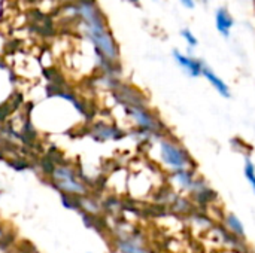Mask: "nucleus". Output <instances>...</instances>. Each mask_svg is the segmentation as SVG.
Returning a JSON list of instances; mask_svg holds the SVG:
<instances>
[{
  "mask_svg": "<svg viewBox=\"0 0 255 253\" xmlns=\"http://www.w3.org/2000/svg\"><path fill=\"white\" fill-rule=\"evenodd\" d=\"M158 149L163 164L169 167L173 173L181 170H188L190 166H193L190 154L175 140L163 139L158 145Z\"/></svg>",
  "mask_w": 255,
  "mask_h": 253,
  "instance_id": "nucleus-1",
  "label": "nucleus"
},
{
  "mask_svg": "<svg viewBox=\"0 0 255 253\" xmlns=\"http://www.w3.org/2000/svg\"><path fill=\"white\" fill-rule=\"evenodd\" d=\"M54 183L57 185L58 189L67 192L69 195L85 194L84 185L78 182V179L73 176L72 170L67 167H57L54 170Z\"/></svg>",
  "mask_w": 255,
  "mask_h": 253,
  "instance_id": "nucleus-2",
  "label": "nucleus"
},
{
  "mask_svg": "<svg viewBox=\"0 0 255 253\" xmlns=\"http://www.w3.org/2000/svg\"><path fill=\"white\" fill-rule=\"evenodd\" d=\"M172 55H173V60L176 61V64L181 67V70L185 75H188L190 78H199V76H202L205 63L200 58L193 57L191 54H184L179 49H175L172 52Z\"/></svg>",
  "mask_w": 255,
  "mask_h": 253,
  "instance_id": "nucleus-3",
  "label": "nucleus"
},
{
  "mask_svg": "<svg viewBox=\"0 0 255 253\" xmlns=\"http://www.w3.org/2000/svg\"><path fill=\"white\" fill-rule=\"evenodd\" d=\"M128 113L133 116V119L136 121V124L145 130L149 131H157L158 130V122L157 119L143 107V106H127Z\"/></svg>",
  "mask_w": 255,
  "mask_h": 253,
  "instance_id": "nucleus-4",
  "label": "nucleus"
},
{
  "mask_svg": "<svg viewBox=\"0 0 255 253\" xmlns=\"http://www.w3.org/2000/svg\"><path fill=\"white\" fill-rule=\"evenodd\" d=\"M215 27L217 31L223 36V37H230L232 36V30L235 27V18L233 15L229 12L227 7L221 6L215 10Z\"/></svg>",
  "mask_w": 255,
  "mask_h": 253,
  "instance_id": "nucleus-5",
  "label": "nucleus"
},
{
  "mask_svg": "<svg viewBox=\"0 0 255 253\" xmlns=\"http://www.w3.org/2000/svg\"><path fill=\"white\" fill-rule=\"evenodd\" d=\"M202 76L209 82V85L221 95V97H224V98H230V95H232V91H230V86L227 85V82L221 78V76H218L208 64H205V67H203V72H202Z\"/></svg>",
  "mask_w": 255,
  "mask_h": 253,
  "instance_id": "nucleus-6",
  "label": "nucleus"
},
{
  "mask_svg": "<svg viewBox=\"0 0 255 253\" xmlns=\"http://www.w3.org/2000/svg\"><path fill=\"white\" fill-rule=\"evenodd\" d=\"M173 177H175V182L181 186V189L184 191H193L197 185V180L196 177L193 176V173L188 170H181V171H175L173 173Z\"/></svg>",
  "mask_w": 255,
  "mask_h": 253,
  "instance_id": "nucleus-7",
  "label": "nucleus"
},
{
  "mask_svg": "<svg viewBox=\"0 0 255 253\" xmlns=\"http://www.w3.org/2000/svg\"><path fill=\"white\" fill-rule=\"evenodd\" d=\"M226 227L229 228V231H230L233 236H236V237H239V239H244V237H245V227H244L242 221H241L236 215L229 213V215L226 216Z\"/></svg>",
  "mask_w": 255,
  "mask_h": 253,
  "instance_id": "nucleus-8",
  "label": "nucleus"
},
{
  "mask_svg": "<svg viewBox=\"0 0 255 253\" xmlns=\"http://www.w3.org/2000/svg\"><path fill=\"white\" fill-rule=\"evenodd\" d=\"M244 176L255 194V164L254 161L248 157L245 158V164H244Z\"/></svg>",
  "mask_w": 255,
  "mask_h": 253,
  "instance_id": "nucleus-9",
  "label": "nucleus"
},
{
  "mask_svg": "<svg viewBox=\"0 0 255 253\" xmlns=\"http://www.w3.org/2000/svg\"><path fill=\"white\" fill-rule=\"evenodd\" d=\"M118 248L121 249L123 253H146L133 240H123L118 243Z\"/></svg>",
  "mask_w": 255,
  "mask_h": 253,
  "instance_id": "nucleus-10",
  "label": "nucleus"
},
{
  "mask_svg": "<svg viewBox=\"0 0 255 253\" xmlns=\"http://www.w3.org/2000/svg\"><path fill=\"white\" fill-rule=\"evenodd\" d=\"M181 37L184 39V42L187 43V46H188L190 49L197 48L199 39H197V36H196L190 28H182V30H181Z\"/></svg>",
  "mask_w": 255,
  "mask_h": 253,
  "instance_id": "nucleus-11",
  "label": "nucleus"
},
{
  "mask_svg": "<svg viewBox=\"0 0 255 253\" xmlns=\"http://www.w3.org/2000/svg\"><path fill=\"white\" fill-rule=\"evenodd\" d=\"M181 1V4L184 6V7H187V9H194V6H196V1L194 0H179Z\"/></svg>",
  "mask_w": 255,
  "mask_h": 253,
  "instance_id": "nucleus-12",
  "label": "nucleus"
},
{
  "mask_svg": "<svg viewBox=\"0 0 255 253\" xmlns=\"http://www.w3.org/2000/svg\"><path fill=\"white\" fill-rule=\"evenodd\" d=\"M126 1H128L130 4H134V6H139L140 4V0H126Z\"/></svg>",
  "mask_w": 255,
  "mask_h": 253,
  "instance_id": "nucleus-13",
  "label": "nucleus"
},
{
  "mask_svg": "<svg viewBox=\"0 0 255 253\" xmlns=\"http://www.w3.org/2000/svg\"><path fill=\"white\" fill-rule=\"evenodd\" d=\"M196 3H200V4H208L209 3V0H194Z\"/></svg>",
  "mask_w": 255,
  "mask_h": 253,
  "instance_id": "nucleus-14",
  "label": "nucleus"
},
{
  "mask_svg": "<svg viewBox=\"0 0 255 253\" xmlns=\"http://www.w3.org/2000/svg\"><path fill=\"white\" fill-rule=\"evenodd\" d=\"M58 1L61 4V3H72V1H76V0H58Z\"/></svg>",
  "mask_w": 255,
  "mask_h": 253,
  "instance_id": "nucleus-15",
  "label": "nucleus"
},
{
  "mask_svg": "<svg viewBox=\"0 0 255 253\" xmlns=\"http://www.w3.org/2000/svg\"><path fill=\"white\" fill-rule=\"evenodd\" d=\"M0 237H1V230H0Z\"/></svg>",
  "mask_w": 255,
  "mask_h": 253,
  "instance_id": "nucleus-16",
  "label": "nucleus"
}]
</instances>
